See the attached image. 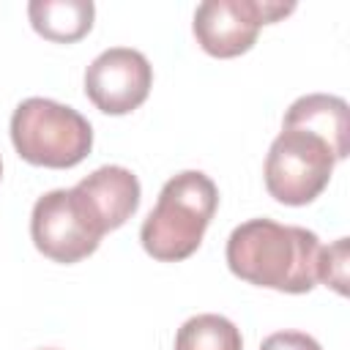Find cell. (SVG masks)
Here are the masks:
<instances>
[{
	"mask_svg": "<svg viewBox=\"0 0 350 350\" xmlns=\"http://www.w3.org/2000/svg\"><path fill=\"white\" fill-rule=\"evenodd\" d=\"M219 189L200 172L186 170L170 178L156 200V208L139 227V241L153 260L178 262L191 257L216 213Z\"/></svg>",
	"mask_w": 350,
	"mask_h": 350,
	"instance_id": "2",
	"label": "cell"
},
{
	"mask_svg": "<svg viewBox=\"0 0 350 350\" xmlns=\"http://www.w3.org/2000/svg\"><path fill=\"white\" fill-rule=\"evenodd\" d=\"M282 129H301L320 137L336 161L350 153V109L347 101L328 93H309L290 104Z\"/></svg>",
	"mask_w": 350,
	"mask_h": 350,
	"instance_id": "9",
	"label": "cell"
},
{
	"mask_svg": "<svg viewBox=\"0 0 350 350\" xmlns=\"http://www.w3.org/2000/svg\"><path fill=\"white\" fill-rule=\"evenodd\" d=\"M30 235L44 257L63 265L85 260L101 243V235L88 221L71 189H52L36 200L30 213Z\"/></svg>",
	"mask_w": 350,
	"mask_h": 350,
	"instance_id": "6",
	"label": "cell"
},
{
	"mask_svg": "<svg viewBox=\"0 0 350 350\" xmlns=\"http://www.w3.org/2000/svg\"><path fill=\"white\" fill-rule=\"evenodd\" d=\"M0 175H3V161H0Z\"/></svg>",
	"mask_w": 350,
	"mask_h": 350,
	"instance_id": "14",
	"label": "cell"
},
{
	"mask_svg": "<svg viewBox=\"0 0 350 350\" xmlns=\"http://www.w3.org/2000/svg\"><path fill=\"white\" fill-rule=\"evenodd\" d=\"M260 350H323L314 336L304 331H276L262 339Z\"/></svg>",
	"mask_w": 350,
	"mask_h": 350,
	"instance_id": "13",
	"label": "cell"
},
{
	"mask_svg": "<svg viewBox=\"0 0 350 350\" xmlns=\"http://www.w3.org/2000/svg\"><path fill=\"white\" fill-rule=\"evenodd\" d=\"M153 85L148 57L131 46L104 49L85 71V96L107 115H129L137 109Z\"/></svg>",
	"mask_w": 350,
	"mask_h": 350,
	"instance_id": "7",
	"label": "cell"
},
{
	"mask_svg": "<svg viewBox=\"0 0 350 350\" xmlns=\"http://www.w3.org/2000/svg\"><path fill=\"white\" fill-rule=\"evenodd\" d=\"M175 350H243L241 331L221 314H194L175 334Z\"/></svg>",
	"mask_w": 350,
	"mask_h": 350,
	"instance_id": "11",
	"label": "cell"
},
{
	"mask_svg": "<svg viewBox=\"0 0 350 350\" xmlns=\"http://www.w3.org/2000/svg\"><path fill=\"white\" fill-rule=\"evenodd\" d=\"M295 3L276 0H205L194 11V38L213 57H238L252 49L262 25L293 14Z\"/></svg>",
	"mask_w": 350,
	"mask_h": 350,
	"instance_id": "5",
	"label": "cell"
},
{
	"mask_svg": "<svg viewBox=\"0 0 350 350\" xmlns=\"http://www.w3.org/2000/svg\"><path fill=\"white\" fill-rule=\"evenodd\" d=\"M331 148L301 129H282L265 156V189L276 202L306 205L323 194L334 172Z\"/></svg>",
	"mask_w": 350,
	"mask_h": 350,
	"instance_id": "4",
	"label": "cell"
},
{
	"mask_svg": "<svg viewBox=\"0 0 350 350\" xmlns=\"http://www.w3.org/2000/svg\"><path fill=\"white\" fill-rule=\"evenodd\" d=\"M71 194L101 238L126 224L139 208V180L120 164H107L85 175Z\"/></svg>",
	"mask_w": 350,
	"mask_h": 350,
	"instance_id": "8",
	"label": "cell"
},
{
	"mask_svg": "<svg viewBox=\"0 0 350 350\" xmlns=\"http://www.w3.org/2000/svg\"><path fill=\"white\" fill-rule=\"evenodd\" d=\"M11 142L25 161L66 170L90 153L93 129L74 107L33 96L25 98L11 115Z\"/></svg>",
	"mask_w": 350,
	"mask_h": 350,
	"instance_id": "3",
	"label": "cell"
},
{
	"mask_svg": "<svg viewBox=\"0 0 350 350\" xmlns=\"http://www.w3.org/2000/svg\"><path fill=\"white\" fill-rule=\"evenodd\" d=\"M46 350H55V347H46Z\"/></svg>",
	"mask_w": 350,
	"mask_h": 350,
	"instance_id": "15",
	"label": "cell"
},
{
	"mask_svg": "<svg viewBox=\"0 0 350 350\" xmlns=\"http://www.w3.org/2000/svg\"><path fill=\"white\" fill-rule=\"evenodd\" d=\"M320 238L295 224L249 219L227 238L230 271L257 287L279 293H309L317 282Z\"/></svg>",
	"mask_w": 350,
	"mask_h": 350,
	"instance_id": "1",
	"label": "cell"
},
{
	"mask_svg": "<svg viewBox=\"0 0 350 350\" xmlns=\"http://www.w3.org/2000/svg\"><path fill=\"white\" fill-rule=\"evenodd\" d=\"M27 16L38 36L57 44H74L90 33L96 5L90 0H33Z\"/></svg>",
	"mask_w": 350,
	"mask_h": 350,
	"instance_id": "10",
	"label": "cell"
},
{
	"mask_svg": "<svg viewBox=\"0 0 350 350\" xmlns=\"http://www.w3.org/2000/svg\"><path fill=\"white\" fill-rule=\"evenodd\" d=\"M317 279L331 284L339 295L347 293V238H339L336 243L320 249Z\"/></svg>",
	"mask_w": 350,
	"mask_h": 350,
	"instance_id": "12",
	"label": "cell"
}]
</instances>
